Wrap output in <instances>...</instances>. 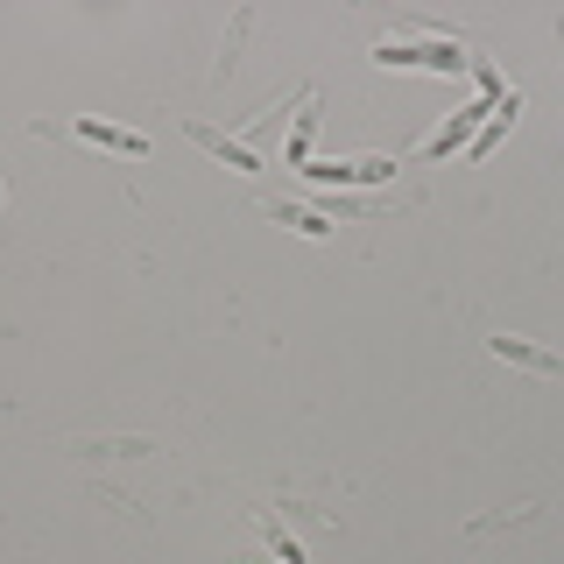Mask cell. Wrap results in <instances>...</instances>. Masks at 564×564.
Returning <instances> with one entry per match:
<instances>
[{
  "label": "cell",
  "instance_id": "2",
  "mask_svg": "<svg viewBox=\"0 0 564 564\" xmlns=\"http://www.w3.org/2000/svg\"><path fill=\"white\" fill-rule=\"evenodd\" d=\"M191 141H198V149H212V155H219V163L226 170H261V155L254 149H240V141L234 134H219V128H205V120H191V128H184Z\"/></svg>",
  "mask_w": 564,
  "mask_h": 564
},
{
  "label": "cell",
  "instance_id": "6",
  "mask_svg": "<svg viewBox=\"0 0 564 564\" xmlns=\"http://www.w3.org/2000/svg\"><path fill=\"white\" fill-rule=\"evenodd\" d=\"M261 212H269V219H282V226H296V234H311V240H325L332 234V219H317V212H304V205H261Z\"/></svg>",
  "mask_w": 564,
  "mask_h": 564
},
{
  "label": "cell",
  "instance_id": "1",
  "mask_svg": "<svg viewBox=\"0 0 564 564\" xmlns=\"http://www.w3.org/2000/svg\"><path fill=\"white\" fill-rule=\"evenodd\" d=\"M487 352H494V360H508V367H522V375H551V381H564V352L536 346V339H508V332H494Z\"/></svg>",
  "mask_w": 564,
  "mask_h": 564
},
{
  "label": "cell",
  "instance_id": "8",
  "mask_svg": "<svg viewBox=\"0 0 564 564\" xmlns=\"http://www.w3.org/2000/svg\"><path fill=\"white\" fill-rule=\"evenodd\" d=\"M254 529H261V536H269V551H275L282 564H304V551H296V543H290V536H282V522L269 516V508H261V516H254Z\"/></svg>",
  "mask_w": 564,
  "mask_h": 564
},
{
  "label": "cell",
  "instance_id": "4",
  "mask_svg": "<svg viewBox=\"0 0 564 564\" xmlns=\"http://www.w3.org/2000/svg\"><path fill=\"white\" fill-rule=\"evenodd\" d=\"M78 134H85V141H99V149H113V155H149V134L113 128V120H78Z\"/></svg>",
  "mask_w": 564,
  "mask_h": 564
},
{
  "label": "cell",
  "instance_id": "7",
  "mask_svg": "<svg viewBox=\"0 0 564 564\" xmlns=\"http://www.w3.org/2000/svg\"><path fill=\"white\" fill-rule=\"evenodd\" d=\"M247 29H254V14L240 8V14H234V35H226V50H219V64H212V85L234 78V64H240V35H247Z\"/></svg>",
  "mask_w": 564,
  "mask_h": 564
},
{
  "label": "cell",
  "instance_id": "3",
  "mask_svg": "<svg viewBox=\"0 0 564 564\" xmlns=\"http://www.w3.org/2000/svg\"><path fill=\"white\" fill-rule=\"evenodd\" d=\"M64 452H78V458H149L163 445H155V437H70Z\"/></svg>",
  "mask_w": 564,
  "mask_h": 564
},
{
  "label": "cell",
  "instance_id": "5",
  "mask_svg": "<svg viewBox=\"0 0 564 564\" xmlns=\"http://www.w3.org/2000/svg\"><path fill=\"white\" fill-rule=\"evenodd\" d=\"M522 522H543V501H529V508H494V516H473V522H466V536L480 543V536H501V529H522Z\"/></svg>",
  "mask_w": 564,
  "mask_h": 564
}]
</instances>
